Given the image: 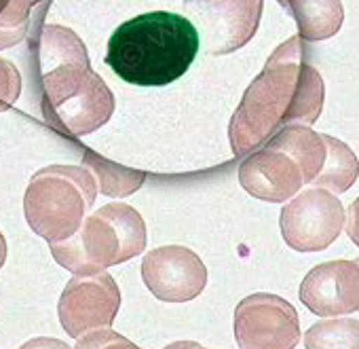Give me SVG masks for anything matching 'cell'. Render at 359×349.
<instances>
[{
    "label": "cell",
    "mask_w": 359,
    "mask_h": 349,
    "mask_svg": "<svg viewBox=\"0 0 359 349\" xmlns=\"http://www.w3.org/2000/svg\"><path fill=\"white\" fill-rule=\"evenodd\" d=\"M323 79L309 64L302 39L285 41L252 81L231 119L233 152L250 154L290 125L311 127L323 110Z\"/></svg>",
    "instance_id": "obj_1"
},
{
    "label": "cell",
    "mask_w": 359,
    "mask_h": 349,
    "mask_svg": "<svg viewBox=\"0 0 359 349\" xmlns=\"http://www.w3.org/2000/svg\"><path fill=\"white\" fill-rule=\"evenodd\" d=\"M45 121L66 136H89L114 112V96L91 70L85 43L64 26H45L39 39Z\"/></svg>",
    "instance_id": "obj_2"
},
{
    "label": "cell",
    "mask_w": 359,
    "mask_h": 349,
    "mask_svg": "<svg viewBox=\"0 0 359 349\" xmlns=\"http://www.w3.org/2000/svg\"><path fill=\"white\" fill-rule=\"evenodd\" d=\"M199 47L197 28L189 18L152 11L112 32L106 64L129 85L165 87L189 72Z\"/></svg>",
    "instance_id": "obj_3"
},
{
    "label": "cell",
    "mask_w": 359,
    "mask_h": 349,
    "mask_svg": "<svg viewBox=\"0 0 359 349\" xmlns=\"http://www.w3.org/2000/svg\"><path fill=\"white\" fill-rule=\"evenodd\" d=\"M53 258L74 275H91L121 265L146 248L142 214L127 204H106L85 216L76 233L49 244Z\"/></svg>",
    "instance_id": "obj_4"
},
{
    "label": "cell",
    "mask_w": 359,
    "mask_h": 349,
    "mask_svg": "<svg viewBox=\"0 0 359 349\" xmlns=\"http://www.w3.org/2000/svg\"><path fill=\"white\" fill-rule=\"evenodd\" d=\"M95 197L97 183L89 169L51 165L32 176L24 197V214L39 237L57 244L76 233Z\"/></svg>",
    "instance_id": "obj_5"
},
{
    "label": "cell",
    "mask_w": 359,
    "mask_h": 349,
    "mask_svg": "<svg viewBox=\"0 0 359 349\" xmlns=\"http://www.w3.org/2000/svg\"><path fill=\"white\" fill-rule=\"evenodd\" d=\"M266 144L287 152L298 165L304 185L346 193L357 180V157L340 140L317 133L306 125H290Z\"/></svg>",
    "instance_id": "obj_6"
},
{
    "label": "cell",
    "mask_w": 359,
    "mask_h": 349,
    "mask_svg": "<svg viewBox=\"0 0 359 349\" xmlns=\"http://www.w3.org/2000/svg\"><path fill=\"white\" fill-rule=\"evenodd\" d=\"M262 7L264 0H184L199 43L210 55L245 47L260 26Z\"/></svg>",
    "instance_id": "obj_7"
},
{
    "label": "cell",
    "mask_w": 359,
    "mask_h": 349,
    "mask_svg": "<svg viewBox=\"0 0 359 349\" xmlns=\"http://www.w3.org/2000/svg\"><path fill=\"white\" fill-rule=\"evenodd\" d=\"M281 235L296 252H319L336 242L344 227V206L327 189L296 193L281 210Z\"/></svg>",
    "instance_id": "obj_8"
},
{
    "label": "cell",
    "mask_w": 359,
    "mask_h": 349,
    "mask_svg": "<svg viewBox=\"0 0 359 349\" xmlns=\"http://www.w3.org/2000/svg\"><path fill=\"white\" fill-rule=\"evenodd\" d=\"M235 338L243 349H292L300 343L298 313L277 294L245 296L235 311Z\"/></svg>",
    "instance_id": "obj_9"
},
{
    "label": "cell",
    "mask_w": 359,
    "mask_h": 349,
    "mask_svg": "<svg viewBox=\"0 0 359 349\" xmlns=\"http://www.w3.org/2000/svg\"><path fill=\"white\" fill-rule=\"evenodd\" d=\"M121 307V290L106 271L76 275L68 282L60 296L57 313L62 328L72 338L87 332L110 328Z\"/></svg>",
    "instance_id": "obj_10"
},
{
    "label": "cell",
    "mask_w": 359,
    "mask_h": 349,
    "mask_svg": "<svg viewBox=\"0 0 359 349\" xmlns=\"http://www.w3.org/2000/svg\"><path fill=\"white\" fill-rule=\"evenodd\" d=\"M142 279L165 303H187L208 286V267L184 246H163L144 256Z\"/></svg>",
    "instance_id": "obj_11"
},
{
    "label": "cell",
    "mask_w": 359,
    "mask_h": 349,
    "mask_svg": "<svg viewBox=\"0 0 359 349\" xmlns=\"http://www.w3.org/2000/svg\"><path fill=\"white\" fill-rule=\"evenodd\" d=\"M300 301L319 317L355 313L359 309L357 261H330L313 267L300 284Z\"/></svg>",
    "instance_id": "obj_12"
},
{
    "label": "cell",
    "mask_w": 359,
    "mask_h": 349,
    "mask_svg": "<svg viewBox=\"0 0 359 349\" xmlns=\"http://www.w3.org/2000/svg\"><path fill=\"white\" fill-rule=\"evenodd\" d=\"M239 183L252 197L271 204H283L304 187L294 159L271 144L254 150L241 163Z\"/></svg>",
    "instance_id": "obj_13"
},
{
    "label": "cell",
    "mask_w": 359,
    "mask_h": 349,
    "mask_svg": "<svg viewBox=\"0 0 359 349\" xmlns=\"http://www.w3.org/2000/svg\"><path fill=\"white\" fill-rule=\"evenodd\" d=\"M279 3L294 18L302 41H327L342 28L344 9L340 0H279Z\"/></svg>",
    "instance_id": "obj_14"
},
{
    "label": "cell",
    "mask_w": 359,
    "mask_h": 349,
    "mask_svg": "<svg viewBox=\"0 0 359 349\" xmlns=\"http://www.w3.org/2000/svg\"><path fill=\"white\" fill-rule=\"evenodd\" d=\"M87 169L93 173V178L97 183V191L108 197H127L133 195L146 180V173L140 169H129L118 163L100 159L91 152L85 154Z\"/></svg>",
    "instance_id": "obj_15"
},
{
    "label": "cell",
    "mask_w": 359,
    "mask_h": 349,
    "mask_svg": "<svg viewBox=\"0 0 359 349\" xmlns=\"http://www.w3.org/2000/svg\"><path fill=\"white\" fill-rule=\"evenodd\" d=\"M43 0H0V51L22 43L30 28V11Z\"/></svg>",
    "instance_id": "obj_16"
},
{
    "label": "cell",
    "mask_w": 359,
    "mask_h": 349,
    "mask_svg": "<svg viewBox=\"0 0 359 349\" xmlns=\"http://www.w3.org/2000/svg\"><path fill=\"white\" fill-rule=\"evenodd\" d=\"M304 347L309 349H327V347H348L357 349V320L344 317V320H325L317 322L313 328L304 334Z\"/></svg>",
    "instance_id": "obj_17"
},
{
    "label": "cell",
    "mask_w": 359,
    "mask_h": 349,
    "mask_svg": "<svg viewBox=\"0 0 359 349\" xmlns=\"http://www.w3.org/2000/svg\"><path fill=\"white\" fill-rule=\"evenodd\" d=\"M22 93V74L20 70L0 58V112L9 110Z\"/></svg>",
    "instance_id": "obj_18"
},
{
    "label": "cell",
    "mask_w": 359,
    "mask_h": 349,
    "mask_svg": "<svg viewBox=\"0 0 359 349\" xmlns=\"http://www.w3.org/2000/svg\"><path fill=\"white\" fill-rule=\"evenodd\" d=\"M104 345H112V347H133L131 343L125 341V336L112 332L110 328H100L93 332H87L79 338V347H104Z\"/></svg>",
    "instance_id": "obj_19"
},
{
    "label": "cell",
    "mask_w": 359,
    "mask_h": 349,
    "mask_svg": "<svg viewBox=\"0 0 359 349\" xmlns=\"http://www.w3.org/2000/svg\"><path fill=\"white\" fill-rule=\"evenodd\" d=\"M5 261H7V239H5L3 231H0V269H3Z\"/></svg>",
    "instance_id": "obj_20"
}]
</instances>
